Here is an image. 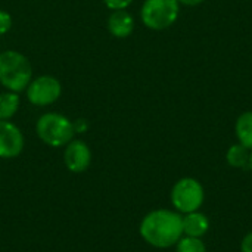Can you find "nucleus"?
I'll list each match as a JSON object with an SVG mask.
<instances>
[{"mask_svg":"<svg viewBox=\"0 0 252 252\" xmlns=\"http://www.w3.org/2000/svg\"><path fill=\"white\" fill-rule=\"evenodd\" d=\"M19 96L15 92H4L0 93V120L9 121L19 108Z\"/></svg>","mask_w":252,"mask_h":252,"instance_id":"12","label":"nucleus"},{"mask_svg":"<svg viewBox=\"0 0 252 252\" xmlns=\"http://www.w3.org/2000/svg\"><path fill=\"white\" fill-rule=\"evenodd\" d=\"M248 167L251 168V171H252V152L250 154V161H248Z\"/></svg>","mask_w":252,"mask_h":252,"instance_id":"20","label":"nucleus"},{"mask_svg":"<svg viewBox=\"0 0 252 252\" xmlns=\"http://www.w3.org/2000/svg\"><path fill=\"white\" fill-rule=\"evenodd\" d=\"M133 0H103V3L111 9V10H121L130 6Z\"/></svg>","mask_w":252,"mask_h":252,"instance_id":"16","label":"nucleus"},{"mask_svg":"<svg viewBox=\"0 0 252 252\" xmlns=\"http://www.w3.org/2000/svg\"><path fill=\"white\" fill-rule=\"evenodd\" d=\"M12 28V16L6 10H0V35L9 32Z\"/></svg>","mask_w":252,"mask_h":252,"instance_id":"15","label":"nucleus"},{"mask_svg":"<svg viewBox=\"0 0 252 252\" xmlns=\"http://www.w3.org/2000/svg\"><path fill=\"white\" fill-rule=\"evenodd\" d=\"M142 21L151 30H165L171 27L179 16L177 0H146L142 6Z\"/></svg>","mask_w":252,"mask_h":252,"instance_id":"4","label":"nucleus"},{"mask_svg":"<svg viewBox=\"0 0 252 252\" xmlns=\"http://www.w3.org/2000/svg\"><path fill=\"white\" fill-rule=\"evenodd\" d=\"M32 80L30 61L19 52L6 50L0 53V83L10 92L19 93Z\"/></svg>","mask_w":252,"mask_h":252,"instance_id":"2","label":"nucleus"},{"mask_svg":"<svg viewBox=\"0 0 252 252\" xmlns=\"http://www.w3.org/2000/svg\"><path fill=\"white\" fill-rule=\"evenodd\" d=\"M108 30L109 32L117 38H126L128 37L134 30V21L133 16L126 12V9L114 10L108 19Z\"/></svg>","mask_w":252,"mask_h":252,"instance_id":"9","label":"nucleus"},{"mask_svg":"<svg viewBox=\"0 0 252 252\" xmlns=\"http://www.w3.org/2000/svg\"><path fill=\"white\" fill-rule=\"evenodd\" d=\"M140 235L155 248H170L183 235V217L170 210H155L142 220Z\"/></svg>","mask_w":252,"mask_h":252,"instance_id":"1","label":"nucleus"},{"mask_svg":"<svg viewBox=\"0 0 252 252\" xmlns=\"http://www.w3.org/2000/svg\"><path fill=\"white\" fill-rule=\"evenodd\" d=\"M24 149V136L10 121L0 120V158L10 159L18 157Z\"/></svg>","mask_w":252,"mask_h":252,"instance_id":"7","label":"nucleus"},{"mask_svg":"<svg viewBox=\"0 0 252 252\" xmlns=\"http://www.w3.org/2000/svg\"><path fill=\"white\" fill-rule=\"evenodd\" d=\"M72 124H74V131L81 133V131H86L87 130V123L84 120H78V121H75Z\"/></svg>","mask_w":252,"mask_h":252,"instance_id":"18","label":"nucleus"},{"mask_svg":"<svg viewBox=\"0 0 252 252\" xmlns=\"http://www.w3.org/2000/svg\"><path fill=\"white\" fill-rule=\"evenodd\" d=\"M38 137L52 148L66 146L74 137V124L61 114L49 112L38 118L35 124Z\"/></svg>","mask_w":252,"mask_h":252,"instance_id":"3","label":"nucleus"},{"mask_svg":"<svg viewBox=\"0 0 252 252\" xmlns=\"http://www.w3.org/2000/svg\"><path fill=\"white\" fill-rule=\"evenodd\" d=\"M177 1L186 4V6H198V4H201L204 0H177Z\"/></svg>","mask_w":252,"mask_h":252,"instance_id":"19","label":"nucleus"},{"mask_svg":"<svg viewBox=\"0 0 252 252\" xmlns=\"http://www.w3.org/2000/svg\"><path fill=\"white\" fill-rule=\"evenodd\" d=\"M62 87L59 80L52 75H41L27 87V97L35 106H47L55 103L61 96Z\"/></svg>","mask_w":252,"mask_h":252,"instance_id":"6","label":"nucleus"},{"mask_svg":"<svg viewBox=\"0 0 252 252\" xmlns=\"http://www.w3.org/2000/svg\"><path fill=\"white\" fill-rule=\"evenodd\" d=\"M236 136L242 146L252 149V111L244 112L236 121Z\"/></svg>","mask_w":252,"mask_h":252,"instance_id":"11","label":"nucleus"},{"mask_svg":"<svg viewBox=\"0 0 252 252\" xmlns=\"http://www.w3.org/2000/svg\"><path fill=\"white\" fill-rule=\"evenodd\" d=\"M171 202L180 213H193L204 202V189L195 179L186 177L179 180L171 190Z\"/></svg>","mask_w":252,"mask_h":252,"instance_id":"5","label":"nucleus"},{"mask_svg":"<svg viewBox=\"0 0 252 252\" xmlns=\"http://www.w3.org/2000/svg\"><path fill=\"white\" fill-rule=\"evenodd\" d=\"M241 250H242V252H252V232L244 238Z\"/></svg>","mask_w":252,"mask_h":252,"instance_id":"17","label":"nucleus"},{"mask_svg":"<svg viewBox=\"0 0 252 252\" xmlns=\"http://www.w3.org/2000/svg\"><path fill=\"white\" fill-rule=\"evenodd\" d=\"M208 229H210L208 219L198 211L188 213L186 217H183V233L186 236L201 238L208 232Z\"/></svg>","mask_w":252,"mask_h":252,"instance_id":"10","label":"nucleus"},{"mask_svg":"<svg viewBox=\"0 0 252 252\" xmlns=\"http://www.w3.org/2000/svg\"><path fill=\"white\" fill-rule=\"evenodd\" d=\"M63 161H65L66 168L71 173H77V174L83 173L90 167V162H92L90 148L83 140H71L66 145Z\"/></svg>","mask_w":252,"mask_h":252,"instance_id":"8","label":"nucleus"},{"mask_svg":"<svg viewBox=\"0 0 252 252\" xmlns=\"http://www.w3.org/2000/svg\"><path fill=\"white\" fill-rule=\"evenodd\" d=\"M250 149H247L245 146H242L241 143L239 145H233L229 151H227V155H226V159L227 162L232 165V167H236V168H241V167H247L248 165V161H250Z\"/></svg>","mask_w":252,"mask_h":252,"instance_id":"13","label":"nucleus"},{"mask_svg":"<svg viewBox=\"0 0 252 252\" xmlns=\"http://www.w3.org/2000/svg\"><path fill=\"white\" fill-rule=\"evenodd\" d=\"M205 244L199 238L186 236L177 242V252H205Z\"/></svg>","mask_w":252,"mask_h":252,"instance_id":"14","label":"nucleus"}]
</instances>
